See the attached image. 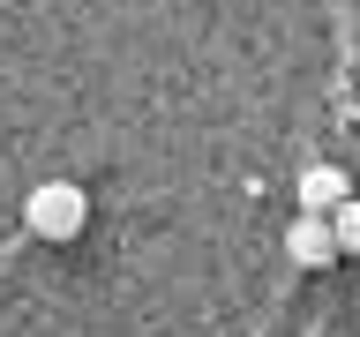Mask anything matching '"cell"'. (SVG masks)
I'll use <instances>...</instances> for the list:
<instances>
[{
	"instance_id": "1",
	"label": "cell",
	"mask_w": 360,
	"mask_h": 337,
	"mask_svg": "<svg viewBox=\"0 0 360 337\" xmlns=\"http://www.w3.org/2000/svg\"><path fill=\"white\" fill-rule=\"evenodd\" d=\"M83 218H90V195L75 180H45V187H30V202H22V225H30L38 240H75Z\"/></svg>"
},
{
	"instance_id": "2",
	"label": "cell",
	"mask_w": 360,
	"mask_h": 337,
	"mask_svg": "<svg viewBox=\"0 0 360 337\" xmlns=\"http://www.w3.org/2000/svg\"><path fill=\"white\" fill-rule=\"evenodd\" d=\"M285 255H292V270H330L338 263V232H330V218H300L285 225Z\"/></svg>"
},
{
	"instance_id": "3",
	"label": "cell",
	"mask_w": 360,
	"mask_h": 337,
	"mask_svg": "<svg viewBox=\"0 0 360 337\" xmlns=\"http://www.w3.org/2000/svg\"><path fill=\"white\" fill-rule=\"evenodd\" d=\"M292 195H300L308 218H330L338 202H353V173H345V165H308V173L292 180Z\"/></svg>"
},
{
	"instance_id": "4",
	"label": "cell",
	"mask_w": 360,
	"mask_h": 337,
	"mask_svg": "<svg viewBox=\"0 0 360 337\" xmlns=\"http://www.w3.org/2000/svg\"><path fill=\"white\" fill-rule=\"evenodd\" d=\"M330 232H338V255H360V195L330 210Z\"/></svg>"
}]
</instances>
